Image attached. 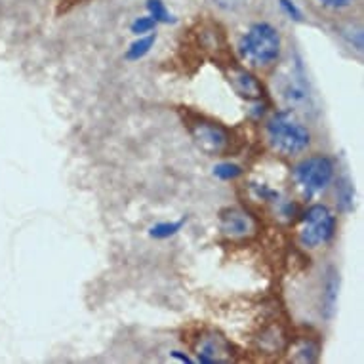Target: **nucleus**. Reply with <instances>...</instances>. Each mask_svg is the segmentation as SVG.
Here are the masks:
<instances>
[{
  "mask_svg": "<svg viewBox=\"0 0 364 364\" xmlns=\"http://www.w3.org/2000/svg\"><path fill=\"white\" fill-rule=\"evenodd\" d=\"M212 2L221 10H227V12H233V10H239V8L248 4V0H212Z\"/></svg>",
  "mask_w": 364,
  "mask_h": 364,
  "instance_id": "nucleus-20",
  "label": "nucleus"
},
{
  "mask_svg": "<svg viewBox=\"0 0 364 364\" xmlns=\"http://www.w3.org/2000/svg\"><path fill=\"white\" fill-rule=\"evenodd\" d=\"M156 35L149 33V35H141L138 41H134L130 44V48L126 50V60L128 61H139L141 58L149 54L151 48L155 46Z\"/></svg>",
  "mask_w": 364,
  "mask_h": 364,
  "instance_id": "nucleus-12",
  "label": "nucleus"
},
{
  "mask_svg": "<svg viewBox=\"0 0 364 364\" xmlns=\"http://www.w3.org/2000/svg\"><path fill=\"white\" fill-rule=\"evenodd\" d=\"M265 136L271 149L281 156L301 155L311 144L309 128L296 117L292 109H282L269 117Z\"/></svg>",
  "mask_w": 364,
  "mask_h": 364,
  "instance_id": "nucleus-1",
  "label": "nucleus"
},
{
  "mask_svg": "<svg viewBox=\"0 0 364 364\" xmlns=\"http://www.w3.org/2000/svg\"><path fill=\"white\" fill-rule=\"evenodd\" d=\"M336 220L334 212L326 204H313L301 214V227H299V240L305 248H318L328 245L334 239Z\"/></svg>",
  "mask_w": 364,
  "mask_h": 364,
  "instance_id": "nucleus-4",
  "label": "nucleus"
},
{
  "mask_svg": "<svg viewBox=\"0 0 364 364\" xmlns=\"http://www.w3.org/2000/svg\"><path fill=\"white\" fill-rule=\"evenodd\" d=\"M239 55L252 69H269L281 58V33L271 23H254L239 41Z\"/></svg>",
  "mask_w": 364,
  "mask_h": 364,
  "instance_id": "nucleus-2",
  "label": "nucleus"
},
{
  "mask_svg": "<svg viewBox=\"0 0 364 364\" xmlns=\"http://www.w3.org/2000/svg\"><path fill=\"white\" fill-rule=\"evenodd\" d=\"M197 360L203 364L227 363L231 360V346L220 334L203 336L197 343Z\"/></svg>",
  "mask_w": 364,
  "mask_h": 364,
  "instance_id": "nucleus-8",
  "label": "nucleus"
},
{
  "mask_svg": "<svg viewBox=\"0 0 364 364\" xmlns=\"http://www.w3.org/2000/svg\"><path fill=\"white\" fill-rule=\"evenodd\" d=\"M229 82L233 84L235 92L240 97H246V100H262L263 97L262 82L245 69H233L229 75Z\"/></svg>",
  "mask_w": 364,
  "mask_h": 364,
  "instance_id": "nucleus-9",
  "label": "nucleus"
},
{
  "mask_svg": "<svg viewBox=\"0 0 364 364\" xmlns=\"http://www.w3.org/2000/svg\"><path fill=\"white\" fill-rule=\"evenodd\" d=\"M336 197H338V210L343 214H349L355 210V187H353L351 179L343 176L338 179V189H336Z\"/></svg>",
  "mask_w": 364,
  "mask_h": 364,
  "instance_id": "nucleus-11",
  "label": "nucleus"
},
{
  "mask_svg": "<svg viewBox=\"0 0 364 364\" xmlns=\"http://www.w3.org/2000/svg\"><path fill=\"white\" fill-rule=\"evenodd\" d=\"M279 6H281L282 14H287V18L294 19V21H301L304 14L298 8V4L294 0H279Z\"/></svg>",
  "mask_w": 364,
  "mask_h": 364,
  "instance_id": "nucleus-18",
  "label": "nucleus"
},
{
  "mask_svg": "<svg viewBox=\"0 0 364 364\" xmlns=\"http://www.w3.org/2000/svg\"><path fill=\"white\" fill-rule=\"evenodd\" d=\"M187 218H181L178 221H162V223H156L149 229V235L153 239H170L176 233L181 231V227L186 225Z\"/></svg>",
  "mask_w": 364,
  "mask_h": 364,
  "instance_id": "nucleus-14",
  "label": "nucleus"
},
{
  "mask_svg": "<svg viewBox=\"0 0 364 364\" xmlns=\"http://www.w3.org/2000/svg\"><path fill=\"white\" fill-rule=\"evenodd\" d=\"M281 94L294 107L309 103V84H307V78H305L301 61H296L292 69H290V73H288V77L282 80Z\"/></svg>",
  "mask_w": 364,
  "mask_h": 364,
  "instance_id": "nucleus-7",
  "label": "nucleus"
},
{
  "mask_svg": "<svg viewBox=\"0 0 364 364\" xmlns=\"http://www.w3.org/2000/svg\"><path fill=\"white\" fill-rule=\"evenodd\" d=\"M147 12L156 23H176L173 14H170L162 0H147Z\"/></svg>",
  "mask_w": 364,
  "mask_h": 364,
  "instance_id": "nucleus-15",
  "label": "nucleus"
},
{
  "mask_svg": "<svg viewBox=\"0 0 364 364\" xmlns=\"http://www.w3.org/2000/svg\"><path fill=\"white\" fill-rule=\"evenodd\" d=\"M318 357V346L311 340H299L292 349V360L296 363H315Z\"/></svg>",
  "mask_w": 364,
  "mask_h": 364,
  "instance_id": "nucleus-13",
  "label": "nucleus"
},
{
  "mask_svg": "<svg viewBox=\"0 0 364 364\" xmlns=\"http://www.w3.org/2000/svg\"><path fill=\"white\" fill-rule=\"evenodd\" d=\"M242 168L239 164H235V162H220V164H215L214 166V176L221 181H231V179H237L242 176Z\"/></svg>",
  "mask_w": 364,
  "mask_h": 364,
  "instance_id": "nucleus-16",
  "label": "nucleus"
},
{
  "mask_svg": "<svg viewBox=\"0 0 364 364\" xmlns=\"http://www.w3.org/2000/svg\"><path fill=\"white\" fill-rule=\"evenodd\" d=\"M338 290H340V275H338L336 267H328L323 292V315L326 318L334 316L336 304H338Z\"/></svg>",
  "mask_w": 364,
  "mask_h": 364,
  "instance_id": "nucleus-10",
  "label": "nucleus"
},
{
  "mask_svg": "<svg viewBox=\"0 0 364 364\" xmlns=\"http://www.w3.org/2000/svg\"><path fill=\"white\" fill-rule=\"evenodd\" d=\"M172 357L173 358H179L181 363H193L191 358L187 357V355H183V353H181V351H172Z\"/></svg>",
  "mask_w": 364,
  "mask_h": 364,
  "instance_id": "nucleus-21",
  "label": "nucleus"
},
{
  "mask_svg": "<svg viewBox=\"0 0 364 364\" xmlns=\"http://www.w3.org/2000/svg\"><path fill=\"white\" fill-rule=\"evenodd\" d=\"M220 231L229 239H250L256 235L257 221L242 208H225L220 212Z\"/></svg>",
  "mask_w": 364,
  "mask_h": 364,
  "instance_id": "nucleus-6",
  "label": "nucleus"
},
{
  "mask_svg": "<svg viewBox=\"0 0 364 364\" xmlns=\"http://www.w3.org/2000/svg\"><path fill=\"white\" fill-rule=\"evenodd\" d=\"M318 6L328 8V10H347L355 4V0H315Z\"/></svg>",
  "mask_w": 364,
  "mask_h": 364,
  "instance_id": "nucleus-19",
  "label": "nucleus"
},
{
  "mask_svg": "<svg viewBox=\"0 0 364 364\" xmlns=\"http://www.w3.org/2000/svg\"><path fill=\"white\" fill-rule=\"evenodd\" d=\"M336 173L334 161L326 155H313L298 162L292 170L294 181L304 193V197L311 198L323 193L332 183Z\"/></svg>",
  "mask_w": 364,
  "mask_h": 364,
  "instance_id": "nucleus-3",
  "label": "nucleus"
},
{
  "mask_svg": "<svg viewBox=\"0 0 364 364\" xmlns=\"http://www.w3.org/2000/svg\"><path fill=\"white\" fill-rule=\"evenodd\" d=\"M189 132H191L195 144L203 153L210 156L221 155L229 147V134L223 126H220L214 120L195 119L189 122Z\"/></svg>",
  "mask_w": 364,
  "mask_h": 364,
  "instance_id": "nucleus-5",
  "label": "nucleus"
},
{
  "mask_svg": "<svg viewBox=\"0 0 364 364\" xmlns=\"http://www.w3.org/2000/svg\"><path fill=\"white\" fill-rule=\"evenodd\" d=\"M156 27V21L151 16H141V18H136V21L130 25V29L134 35H147V33H151V31L155 29Z\"/></svg>",
  "mask_w": 364,
  "mask_h": 364,
  "instance_id": "nucleus-17",
  "label": "nucleus"
}]
</instances>
